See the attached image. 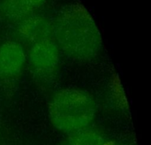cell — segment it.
<instances>
[{"label": "cell", "mask_w": 151, "mask_h": 145, "mask_svg": "<svg viewBox=\"0 0 151 145\" xmlns=\"http://www.w3.org/2000/svg\"><path fill=\"white\" fill-rule=\"evenodd\" d=\"M16 33L19 43L30 47L38 41L53 38L52 24L44 16L34 14L17 23Z\"/></svg>", "instance_id": "cell-5"}, {"label": "cell", "mask_w": 151, "mask_h": 145, "mask_svg": "<svg viewBox=\"0 0 151 145\" xmlns=\"http://www.w3.org/2000/svg\"><path fill=\"white\" fill-rule=\"evenodd\" d=\"M106 142L103 133L97 129L88 127L68 135L65 145H103Z\"/></svg>", "instance_id": "cell-7"}, {"label": "cell", "mask_w": 151, "mask_h": 145, "mask_svg": "<svg viewBox=\"0 0 151 145\" xmlns=\"http://www.w3.org/2000/svg\"><path fill=\"white\" fill-rule=\"evenodd\" d=\"M48 114L53 127L68 136L91 127L97 114V105L88 92L64 88L52 96Z\"/></svg>", "instance_id": "cell-2"}, {"label": "cell", "mask_w": 151, "mask_h": 145, "mask_svg": "<svg viewBox=\"0 0 151 145\" xmlns=\"http://www.w3.org/2000/svg\"><path fill=\"white\" fill-rule=\"evenodd\" d=\"M52 24L53 39L60 51L69 59L88 62L100 55L103 47L101 33L83 5L71 4L63 9Z\"/></svg>", "instance_id": "cell-1"}, {"label": "cell", "mask_w": 151, "mask_h": 145, "mask_svg": "<svg viewBox=\"0 0 151 145\" xmlns=\"http://www.w3.org/2000/svg\"><path fill=\"white\" fill-rule=\"evenodd\" d=\"M47 0H1L0 10L4 17L19 23L35 14Z\"/></svg>", "instance_id": "cell-6"}, {"label": "cell", "mask_w": 151, "mask_h": 145, "mask_svg": "<svg viewBox=\"0 0 151 145\" xmlns=\"http://www.w3.org/2000/svg\"><path fill=\"white\" fill-rule=\"evenodd\" d=\"M103 145H114V144H109V143H108V142H106V143H105Z\"/></svg>", "instance_id": "cell-8"}, {"label": "cell", "mask_w": 151, "mask_h": 145, "mask_svg": "<svg viewBox=\"0 0 151 145\" xmlns=\"http://www.w3.org/2000/svg\"><path fill=\"white\" fill-rule=\"evenodd\" d=\"M27 53L19 41H5L0 45V80L15 82L23 72Z\"/></svg>", "instance_id": "cell-4"}, {"label": "cell", "mask_w": 151, "mask_h": 145, "mask_svg": "<svg viewBox=\"0 0 151 145\" xmlns=\"http://www.w3.org/2000/svg\"><path fill=\"white\" fill-rule=\"evenodd\" d=\"M60 51L53 38L38 41L27 54L29 70L38 81L49 83L54 79L60 65Z\"/></svg>", "instance_id": "cell-3"}]
</instances>
